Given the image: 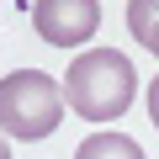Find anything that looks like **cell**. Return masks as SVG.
Returning a JSON list of instances; mask_svg holds the SVG:
<instances>
[{"instance_id":"obj_1","label":"cell","mask_w":159,"mask_h":159,"mask_svg":"<svg viewBox=\"0 0 159 159\" xmlns=\"http://www.w3.org/2000/svg\"><path fill=\"white\" fill-rule=\"evenodd\" d=\"M133 90H138V74L127 64V53L117 48H90L80 53L64 74V101L74 117H90V122H111L133 106Z\"/></svg>"},{"instance_id":"obj_2","label":"cell","mask_w":159,"mask_h":159,"mask_svg":"<svg viewBox=\"0 0 159 159\" xmlns=\"http://www.w3.org/2000/svg\"><path fill=\"white\" fill-rule=\"evenodd\" d=\"M64 85L53 74L43 69H16L0 80V133H11V138H48L58 122H64Z\"/></svg>"},{"instance_id":"obj_3","label":"cell","mask_w":159,"mask_h":159,"mask_svg":"<svg viewBox=\"0 0 159 159\" xmlns=\"http://www.w3.org/2000/svg\"><path fill=\"white\" fill-rule=\"evenodd\" d=\"M32 27L53 48H80L101 27V6L96 0H37L32 6Z\"/></svg>"},{"instance_id":"obj_4","label":"cell","mask_w":159,"mask_h":159,"mask_svg":"<svg viewBox=\"0 0 159 159\" xmlns=\"http://www.w3.org/2000/svg\"><path fill=\"white\" fill-rule=\"evenodd\" d=\"M74 159H148L127 133H90L85 143L74 148Z\"/></svg>"},{"instance_id":"obj_5","label":"cell","mask_w":159,"mask_h":159,"mask_svg":"<svg viewBox=\"0 0 159 159\" xmlns=\"http://www.w3.org/2000/svg\"><path fill=\"white\" fill-rule=\"evenodd\" d=\"M127 32L138 37V48H148L159 58V0H133L127 6Z\"/></svg>"},{"instance_id":"obj_6","label":"cell","mask_w":159,"mask_h":159,"mask_svg":"<svg viewBox=\"0 0 159 159\" xmlns=\"http://www.w3.org/2000/svg\"><path fill=\"white\" fill-rule=\"evenodd\" d=\"M148 117H154V127H159V74L148 80Z\"/></svg>"},{"instance_id":"obj_7","label":"cell","mask_w":159,"mask_h":159,"mask_svg":"<svg viewBox=\"0 0 159 159\" xmlns=\"http://www.w3.org/2000/svg\"><path fill=\"white\" fill-rule=\"evenodd\" d=\"M0 159H11V148H6V138H0Z\"/></svg>"}]
</instances>
